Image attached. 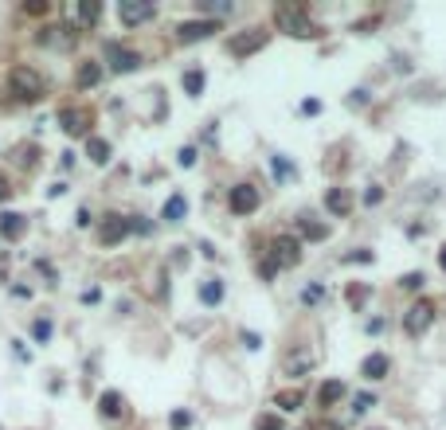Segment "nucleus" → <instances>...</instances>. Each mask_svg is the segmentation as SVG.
<instances>
[{
    "mask_svg": "<svg viewBox=\"0 0 446 430\" xmlns=\"http://www.w3.org/2000/svg\"><path fill=\"white\" fill-rule=\"evenodd\" d=\"M274 20H278V28H282L286 36H298V39H314L317 36L314 20L305 16L302 4H282V8L274 12Z\"/></svg>",
    "mask_w": 446,
    "mask_h": 430,
    "instance_id": "f257e3e1",
    "label": "nucleus"
},
{
    "mask_svg": "<svg viewBox=\"0 0 446 430\" xmlns=\"http://www.w3.org/2000/svg\"><path fill=\"white\" fill-rule=\"evenodd\" d=\"M8 86H12V94L20 98V102H36V98H43V90H48L43 74L32 71V67H16L12 79H8Z\"/></svg>",
    "mask_w": 446,
    "mask_h": 430,
    "instance_id": "f03ea898",
    "label": "nucleus"
},
{
    "mask_svg": "<svg viewBox=\"0 0 446 430\" xmlns=\"http://www.w3.org/2000/svg\"><path fill=\"white\" fill-rule=\"evenodd\" d=\"M270 263L282 270V266H298L302 263V243L294 239V235H278L274 243H270V254H266Z\"/></svg>",
    "mask_w": 446,
    "mask_h": 430,
    "instance_id": "7ed1b4c3",
    "label": "nucleus"
},
{
    "mask_svg": "<svg viewBox=\"0 0 446 430\" xmlns=\"http://www.w3.org/2000/svg\"><path fill=\"white\" fill-rule=\"evenodd\" d=\"M431 321H434V305H431V301H415V305L403 313V333H407V336H423L427 329H431Z\"/></svg>",
    "mask_w": 446,
    "mask_h": 430,
    "instance_id": "20e7f679",
    "label": "nucleus"
},
{
    "mask_svg": "<svg viewBox=\"0 0 446 430\" xmlns=\"http://www.w3.org/2000/svg\"><path fill=\"white\" fill-rule=\"evenodd\" d=\"M153 12H157V8H153L149 0H121L118 4V20L125 28H137V24H145V20H153Z\"/></svg>",
    "mask_w": 446,
    "mask_h": 430,
    "instance_id": "39448f33",
    "label": "nucleus"
},
{
    "mask_svg": "<svg viewBox=\"0 0 446 430\" xmlns=\"http://www.w3.org/2000/svg\"><path fill=\"white\" fill-rule=\"evenodd\" d=\"M39 43L67 51V48H74V43H79V28H74V24H51V28H43V32H39Z\"/></svg>",
    "mask_w": 446,
    "mask_h": 430,
    "instance_id": "423d86ee",
    "label": "nucleus"
},
{
    "mask_svg": "<svg viewBox=\"0 0 446 430\" xmlns=\"http://www.w3.org/2000/svg\"><path fill=\"white\" fill-rule=\"evenodd\" d=\"M259 200H263V196H259L254 184H235L231 196H227V203H231V212H235V215H251L254 207H259Z\"/></svg>",
    "mask_w": 446,
    "mask_h": 430,
    "instance_id": "0eeeda50",
    "label": "nucleus"
},
{
    "mask_svg": "<svg viewBox=\"0 0 446 430\" xmlns=\"http://www.w3.org/2000/svg\"><path fill=\"white\" fill-rule=\"evenodd\" d=\"M266 48V32H259V28H251V32H243V36H231L227 51L231 55H239V59H247V55H254V51Z\"/></svg>",
    "mask_w": 446,
    "mask_h": 430,
    "instance_id": "6e6552de",
    "label": "nucleus"
},
{
    "mask_svg": "<svg viewBox=\"0 0 446 430\" xmlns=\"http://www.w3.org/2000/svg\"><path fill=\"white\" fill-rule=\"evenodd\" d=\"M106 59H110V67H114L118 74L137 71V67H141V55L130 51V48H121V43H106Z\"/></svg>",
    "mask_w": 446,
    "mask_h": 430,
    "instance_id": "1a4fd4ad",
    "label": "nucleus"
},
{
    "mask_svg": "<svg viewBox=\"0 0 446 430\" xmlns=\"http://www.w3.org/2000/svg\"><path fill=\"white\" fill-rule=\"evenodd\" d=\"M125 235H130V219H121V215H106V219H102V227H98V239L106 243V247L121 243Z\"/></svg>",
    "mask_w": 446,
    "mask_h": 430,
    "instance_id": "9d476101",
    "label": "nucleus"
},
{
    "mask_svg": "<svg viewBox=\"0 0 446 430\" xmlns=\"http://www.w3.org/2000/svg\"><path fill=\"white\" fill-rule=\"evenodd\" d=\"M212 32H219L216 20H188V24L176 28V36H181V43H196V39H207Z\"/></svg>",
    "mask_w": 446,
    "mask_h": 430,
    "instance_id": "9b49d317",
    "label": "nucleus"
},
{
    "mask_svg": "<svg viewBox=\"0 0 446 430\" xmlns=\"http://www.w3.org/2000/svg\"><path fill=\"white\" fill-rule=\"evenodd\" d=\"M59 125L71 133V137H79V133H86L90 118H86V110H79V106H63L59 110Z\"/></svg>",
    "mask_w": 446,
    "mask_h": 430,
    "instance_id": "f8f14e48",
    "label": "nucleus"
},
{
    "mask_svg": "<svg viewBox=\"0 0 446 430\" xmlns=\"http://www.w3.org/2000/svg\"><path fill=\"white\" fill-rule=\"evenodd\" d=\"M24 231H28V219H24V215H16V212H4V215H0V239L12 243V239H20Z\"/></svg>",
    "mask_w": 446,
    "mask_h": 430,
    "instance_id": "ddd939ff",
    "label": "nucleus"
},
{
    "mask_svg": "<svg viewBox=\"0 0 446 430\" xmlns=\"http://www.w3.org/2000/svg\"><path fill=\"white\" fill-rule=\"evenodd\" d=\"M361 376H364V380H384V376H387V356H384V352H372V356H364Z\"/></svg>",
    "mask_w": 446,
    "mask_h": 430,
    "instance_id": "4468645a",
    "label": "nucleus"
},
{
    "mask_svg": "<svg viewBox=\"0 0 446 430\" xmlns=\"http://www.w3.org/2000/svg\"><path fill=\"white\" fill-rule=\"evenodd\" d=\"M98 411L106 418H118V415H125V399H121L118 391H102V399H98Z\"/></svg>",
    "mask_w": 446,
    "mask_h": 430,
    "instance_id": "2eb2a0df",
    "label": "nucleus"
},
{
    "mask_svg": "<svg viewBox=\"0 0 446 430\" xmlns=\"http://www.w3.org/2000/svg\"><path fill=\"white\" fill-rule=\"evenodd\" d=\"M325 207H329L333 215H349V207H352V203H349V192H345V188H329V192H325Z\"/></svg>",
    "mask_w": 446,
    "mask_h": 430,
    "instance_id": "dca6fc26",
    "label": "nucleus"
},
{
    "mask_svg": "<svg viewBox=\"0 0 446 430\" xmlns=\"http://www.w3.org/2000/svg\"><path fill=\"white\" fill-rule=\"evenodd\" d=\"M165 219H169V223H181L184 215H188V200H184L181 192H176V196H169V200H165Z\"/></svg>",
    "mask_w": 446,
    "mask_h": 430,
    "instance_id": "f3484780",
    "label": "nucleus"
},
{
    "mask_svg": "<svg viewBox=\"0 0 446 430\" xmlns=\"http://www.w3.org/2000/svg\"><path fill=\"white\" fill-rule=\"evenodd\" d=\"M317 399H321V407H333V403H341V399H345V383H341V380H329V383H321V391H317Z\"/></svg>",
    "mask_w": 446,
    "mask_h": 430,
    "instance_id": "a211bd4d",
    "label": "nucleus"
},
{
    "mask_svg": "<svg viewBox=\"0 0 446 430\" xmlns=\"http://www.w3.org/2000/svg\"><path fill=\"white\" fill-rule=\"evenodd\" d=\"M200 301H204V305H219V301H223V282H219V278H207L204 286H200Z\"/></svg>",
    "mask_w": 446,
    "mask_h": 430,
    "instance_id": "6ab92c4d",
    "label": "nucleus"
},
{
    "mask_svg": "<svg viewBox=\"0 0 446 430\" xmlns=\"http://www.w3.org/2000/svg\"><path fill=\"white\" fill-rule=\"evenodd\" d=\"M86 156H90L94 165H106V161H110V145L102 141V137H90V141H86Z\"/></svg>",
    "mask_w": 446,
    "mask_h": 430,
    "instance_id": "aec40b11",
    "label": "nucleus"
},
{
    "mask_svg": "<svg viewBox=\"0 0 446 430\" xmlns=\"http://www.w3.org/2000/svg\"><path fill=\"white\" fill-rule=\"evenodd\" d=\"M102 83V67H98V63H83V67H79V86H98Z\"/></svg>",
    "mask_w": 446,
    "mask_h": 430,
    "instance_id": "412c9836",
    "label": "nucleus"
},
{
    "mask_svg": "<svg viewBox=\"0 0 446 430\" xmlns=\"http://www.w3.org/2000/svg\"><path fill=\"white\" fill-rule=\"evenodd\" d=\"M98 16H102V4H98V0H83V4H79V20H83V24H94Z\"/></svg>",
    "mask_w": 446,
    "mask_h": 430,
    "instance_id": "4be33fe9",
    "label": "nucleus"
},
{
    "mask_svg": "<svg viewBox=\"0 0 446 430\" xmlns=\"http://www.w3.org/2000/svg\"><path fill=\"white\" fill-rule=\"evenodd\" d=\"M204 71H184V90H188V94H200V90H204Z\"/></svg>",
    "mask_w": 446,
    "mask_h": 430,
    "instance_id": "5701e85b",
    "label": "nucleus"
},
{
    "mask_svg": "<svg viewBox=\"0 0 446 430\" xmlns=\"http://www.w3.org/2000/svg\"><path fill=\"white\" fill-rule=\"evenodd\" d=\"M274 403H278V411H298L302 407V391H282Z\"/></svg>",
    "mask_w": 446,
    "mask_h": 430,
    "instance_id": "b1692460",
    "label": "nucleus"
},
{
    "mask_svg": "<svg viewBox=\"0 0 446 430\" xmlns=\"http://www.w3.org/2000/svg\"><path fill=\"white\" fill-rule=\"evenodd\" d=\"M345 298H349V305H352V309H361L364 301L372 298V289H368V286H349V294H345Z\"/></svg>",
    "mask_w": 446,
    "mask_h": 430,
    "instance_id": "393cba45",
    "label": "nucleus"
},
{
    "mask_svg": "<svg viewBox=\"0 0 446 430\" xmlns=\"http://www.w3.org/2000/svg\"><path fill=\"white\" fill-rule=\"evenodd\" d=\"M270 165H274V176H278V180H290V176H294V168H290V161H286V156H274Z\"/></svg>",
    "mask_w": 446,
    "mask_h": 430,
    "instance_id": "a878e982",
    "label": "nucleus"
},
{
    "mask_svg": "<svg viewBox=\"0 0 446 430\" xmlns=\"http://www.w3.org/2000/svg\"><path fill=\"white\" fill-rule=\"evenodd\" d=\"M325 298H329V294H325V286H310V289L302 294V301H305V305H317V301H325Z\"/></svg>",
    "mask_w": 446,
    "mask_h": 430,
    "instance_id": "bb28decb",
    "label": "nucleus"
},
{
    "mask_svg": "<svg viewBox=\"0 0 446 430\" xmlns=\"http://www.w3.org/2000/svg\"><path fill=\"white\" fill-rule=\"evenodd\" d=\"M302 235L305 239H325L329 227H321V223H302Z\"/></svg>",
    "mask_w": 446,
    "mask_h": 430,
    "instance_id": "cd10ccee",
    "label": "nucleus"
},
{
    "mask_svg": "<svg viewBox=\"0 0 446 430\" xmlns=\"http://www.w3.org/2000/svg\"><path fill=\"white\" fill-rule=\"evenodd\" d=\"M254 427H259V430H282V418H278V415H259Z\"/></svg>",
    "mask_w": 446,
    "mask_h": 430,
    "instance_id": "c85d7f7f",
    "label": "nucleus"
},
{
    "mask_svg": "<svg viewBox=\"0 0 446 430\" xmlns=\"http://www.w3.org/2000/svg\"><path fill=\"white\" fill-rule=\"evenodd\" d=\"M372 403H376V399H372L368 391H364V395H356V403H352V415H364V411H368Z\"/></svg>",
    "mask_w": 446,
    "mask_h": 430,
    "instance_id": "c756f323",
    "label": "nucleus"
},
{
    "mask_svg": "<svg viewBox=\"0 0 446 430\" xmlns=\"http://www.w3.org/2000/svg\"><path fill=\"white\" fill-rule=\"evenodd\" d=\"M130 231H137V235H149V231H153V223H149V219H141V215H137V219H130Z\"/></svg>",
    "mask_w": 446,
    "mask_h": 430,
    "instance_id": "7c9ffc66",
    "label": "nucleus"
},
{
    "mask_svg": "<svg viewBox=\"0 0 446 430\" xmlns=\"http://www.w3.org/2000/svg\"><path fill=\"white\" fill-rule=\"evenodd\" d=\"M274 274H278V266L270 263V258H266V263H259V278H263V282H270Z\"/></svg>",
    "mask_w": 446,
    "mask_h": 430,
    "instance_id": "2f4dec72",
    "label": "nucleus"
},
{
    "mask_svg": "<svg viewBox=\"0 0 446 430\" xmlns=\"http://www.w3.org/2000/svg\"><path fill=\"white\" fill-rule=\"evenodd\" d=\"M188 422H192V415H188V411H172V427H176V430H184Z\"/></svg>",
    "mask_w": 446,
    "mask_h": 430,
    "instance_id": "473e14b6",
    "label": "nucleus"
},
{
    "mask_svg": "<svg viewBox=\"0 0 446 430\" xmlns=\"http://www.w3.org/2000/svg\"><path fill=\"white\" fill-rule=\"evenodd\" d=\"M423 282H427L423 274H407L403 278V289H423Z\"/></svg>",
    "mask_w": 446,
    "mask_h": 430,
    "instance_id": "72a5a7b5",
    "label": "nucleus"
},
{
    "mask_svg": "<svg viewBox=\"0 0 446 430\" xmlns=\"http://www.w3.org/2000/svg\"><path fill=\"white\" fill-rule=\"evenodd\" d=\"M32 333H36V340H48V336H51V321H36Z\"/></svg>",
    "mask_w": 446,
    "mask_h": 430,
    "instance_id": "f704fd0d",
    "label": "nucleus"
},
{
    "mask_svg": "<svg viewBox=\"0 0 446 430\" xmlns=\"http://www.w3.org/2000/svg\"><path fill=\"white\" fill-rule=\"evenodd\" d=\"M181 165H184V168L196 165V149H181Z\"/></svg>",
    "mask_w": 446,
    "mask_h": 430,
    "instance_id": "c9c22d12",
    "label": "nucleus"
},
{
    "mask_svg": "<svg viewBox=\"0 0 446 430\" xmlns=\"http://www.w3.org/2000/svg\"><path fill=\"white\" fill-rule=\"evenodd\" d=\"M345 263H372V254H368V251H356V254H345Z\"/></svg>",
    "mask_w": 446,
    "mask_h": 430,
    "instance_id": "e433bc0d",
    "label": "nucleus"
},
{
    "mask_svg": "<svg viewBox=\"0 0 446 430\" xmlns=\"http://www.w3.org/2000/svg\"><path fill=\"white\" fill-rule=\"evenodd\" d=\"M364 200H368V203H380V200H384V192H380V188H368V192H364Z\"/></svg>",
    "mask_w": 446,
    "mask_h": 430,
    "instance_id": "4c0bfd02",
    "label": "nucleus"
},
{
    "mask_svg": "<svg viewBox=\"0 0 446 430\" xmlns=\"http://www.w3.org/2000/svg\"><path fill=\"white\" fill-rule=\"evenodd\" d=\"M317 110H321V102H317V98H310V102H302V114H317Z\"/></svg>",
    "mask_w": 446,
    "mask_h": 430,
    "instance_id": "58836bf2",
    "label": "nucleus"
},
{
    "mask_svg": "<svg viewBox=\"0 0 446 430\" xmlns=\"http://www.w3.org/2000/svg\"><path fill=\"white\" fill-rule=\"evenodd\" d=\"M24 12H32V16H39V12H48V4H39V0H36V4H24Z\"/></svg>",
    "mask_w": 446,
    "mask_h": 430,
    "instance_id": "ea45409f",
    "label": "nucleus"
},
{
    "mask_svg": "<svg viewBox=\"0 0 446 430\" xmlns=\"http://www.w3.org/2000/svg\"><path fill=\"white\" fill-rule=\"evenodd\" d=\"M0 200H8V180L0 176Z\"/></svg>",
    "mask_w": 446,
    "mask_h": 430,
    "instance_id": "a19ab883",
    "label": "nucleus"
},
{
    "mask_svg": "<svg viewBox=\"0 0 446 430\" xmlns=\"http://www.w3.org/2000/svg\"><path fill=\"white\" fill-rule=\"evenodd\" d=\"M317 430H341L337 422H317Z\"/></svg>",
    "mask_w": 446,
    "mask_h": 430,
    "instance_id": "79ce46f5",
    "label": "nucleus"
},
{
    "mask_svg": "<svg viewBox=\"0 0 446 430\" xmlns=\"http://www.w3.org/2000/svg\"><path fill=\"white\" fill-rule=\"evenodd\" d=\"M438 266H443V270H446V247H443V251H438Z\"/></svg>",
    "mask_w": 446,
    "mask_h": 430,
    "instance_id": "37998d69",
    "label": "nucleus"
}]
</instances>
